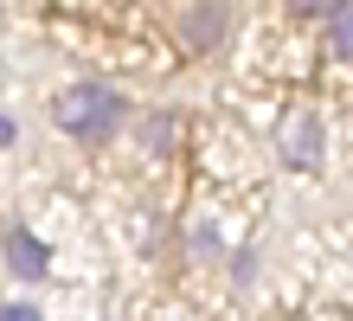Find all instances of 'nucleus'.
<instances>
[{
  "instance_id": "obj_1",
  "label": "nucleus",
  "mask_w": 353,
  "mask_h": 321,
  "mask_svg": "<svg viewBox=\"0 0 353 321\" xmlns=\"http://www.w3.org/2000/svg\"><path fill=\"white\" fill-rule=\"evenodd\" d=\"M135 116V103L116 90V84H65V90L52 97V122H58V135H71L77 148H103V142H116L122 128H129Z\"/></svg>"
},
{
  "instance_id": "obj_2",
  "label": "nucleus",
  "mask_w": 353,
  "mask_h": 321,
  "mask_svg": "<svg viewBox=\"0 0 353 321\" xmlns=\"http://www.w3.org/2000/svg\"><path fill=\"white\" fill-rule=\"evenodd\" d=\"M232 26H238L232 0H186L180 19H174V39H180L186 58H219L232 46Z\"/></svg>"
},
{
  "instance_id": "obj_3",
  "label": "nucleus",
  "mask_w": 353,
  "mask_h": 321,
  "mask_svg": "<svg viewBox=\"0 0 353 321\" xmlns=\"http://www.w3.org/2000/svg\"><path fill=\"white\" fill-rule=\"evenodd\" d=\"M276 161L296 167V174H315L327 161V135H321V116L315 110H289L276 122Z\"/></svg>"
},
{
  "instance_id": "obj_4",
  "label": "nucleus",
  "mask_w": 353,
  "mask_h": 321,
  "mask_svg": "<svg viewBox=\"0 0 353 321\" xmlns=\"http://www.w3.org/2000/svg\"><path fill=\"white\" fill-rule=\"evenodd\" d=\"M129 128H135V148H141L148 161H174V148L186 142V128H180L174 110H135Z\"/></svg>"
},
{
  "instance_id": "obj_5",
  "label": "nucleus",
  "mask_w": 353,
  "mask_h": 321,
  "mask_svg": "<svg viewBox=\"0 0 353 321\" xmlns=\"http://www.w3.org/2000/svg\"><path fill=\"white\" fill-rule=\"evenodd\" d=\"M46 264H52L46 238H32L26 225H13V231H7V270H13V276H26V283H39V276H46Z\"/></svg>"
},
{
  "instance_id": "obj_6",
  "label": "nucleus",
  "mask_w": 353,
  "mask_h": 321,
  "mask_svg": "<svg viewBox=\"0 0 353 321\" xmlns=\"http://www.w3.org/2000/svg\"><path fill=\"white\" fill-rule=\"evenodd\" d=\"M321 46H327L334 64H353V0H341V7L321 19Z\"/></svg>"
},
{
  "instance_id": "obj_7",
  "label": "nucleus",
  "mask_w": 353,
  "mask_h": 321,
  "mask_svg": "<svg viewBox=\"0 0 353 321\" xmlns=\"http://www.w3.org/2000/svg\"><path fill=\"white\" fill-rule=\"evenodd\" d=\"M334 7H341V0H283V13H289V19H308V26H321Z\"/></svg>"
},
{
  "instance_id": "obj_8",
  "label": "nucleus",
  "mask_w": 353,
  "mask_h": 321,
  "mask_svg": "<svg viewBox=\"0 0 353 321\" xmlns=\"http://www.w3.org/2000/svg\"><path fill=\"white\" fill-rule=\"evenodd\" d=\"M0 148H13V122L7 116H0Z\"/></svg>"
}]
</instances>
